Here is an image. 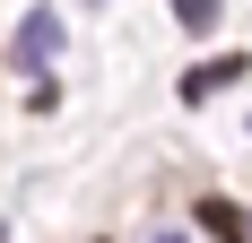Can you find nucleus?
I'll return each instance as SVG.
<instances>
[{"label":"nucleus","mask_w":252,"mask_h":243,"mask_svg":"<svg viewBox=\"0 0 252 243\" xmlns=\"http://www.w3.org/2000/svg\"><path fill=\"white\" fill-rule=\"evenodd\" d=\"M200 226H209L218 243H252V226L235 217V200H200Z\"/></svg>","instance_id":"f257e3e1"},{"label":"nucleus","mask_w":252,"mask_h":243,"mask_svg":"<svg viewBox=\"0 0 252 243\" xmlns=\"http://www.w3.org/2000/svg\"><path fill=\"white\" fill-rule=\"evenodd\" d=\"M226 78H244V61H209V70H191L183 87H191V96H209V87H226Z\"/></svg>","instance_id":"f03ea898"},{"label":"nucleus","mask_w":252,"mask_h":243,"mask_svg":"<svg viewBox=\"0 0 252 243\" xmlns=\"http://www.w3.org/2000/svg\"><path fill=\"white\" fill-rule=\"evenodd\" d=\"M52 44H61V26H52V18H26V35H18V52H35V61H44Z\"/></svg>","instance_id":"7ed1b4c3"},{"label":"nucleus","mask_w":252,"mask_h":243,"mask_svg":"<svg viewBox=\"0 0 252 243\" xmlns=\"http://www.w3.org/2000/svg\"><path fill=\"white\" fill-rule=\"evenodd\" d=\"M165 243H183V235H165Z\"/></svg>","instance_id":"20e7f679"}]
</instances>
